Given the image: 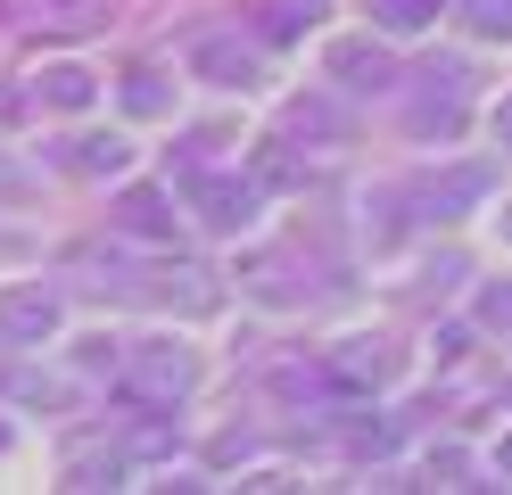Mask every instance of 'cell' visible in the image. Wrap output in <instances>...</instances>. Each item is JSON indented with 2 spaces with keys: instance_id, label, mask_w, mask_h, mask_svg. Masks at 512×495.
<instances>
[{
  "instance_id": "1",
  "label": "cell",
  "mask_w": 512,
  "mask_h": 495,
  "mask_svg": "<svg viewBox=\"0 0 512 495\" xmlns=\"http://www.w3.org/2000/svg\"><path fill=\"white\" fill-rule=\"evenodd\" d=\"M0 322H17V330H50V297H9V306H0Z\"/></svg>"
},
{
  "instance_id": "2",
  "label": "cell",
  "mask_w": 512,
  "mask_h": 495,
  "mask_svg": "<svg viewBox=\"0 0 512 495\" xmlns=\"http://www.w3.org/2000/svg\"><path fill=\"white\" fill-rule=\"evenodd\" d=\"M471 9H479V17H471L479 33H512V0H471Z\"/></svg>"
},
{
  "instance_id": "4",
  "label": "cell",
  "mask_w": 512,
  "mask_h": 495,
  "mask_svg": "<svg viewBox=\"0 0 512 495\" xmlns=\"http://www.w3.org/2000/svg\"><path fill=\"white\" fill-rule=\"evenodd\" d=\"M504 462H512V438H504Z\"/></svg>"
},
{
  "instance_id": "3",
  "label": "cell",
  "mask_w": 512,
  "mask_h": 495,
  "mask_svg": "<svg viewBox=\"0 0 512 495\" xmlns=\"http://www.w3.org/2000/svg\"><path fill=\"white\" fill-rule=\"evenodd\" d=\"M496 132H512V116H496Z\"/></svg>"
}]
</instances>
